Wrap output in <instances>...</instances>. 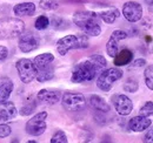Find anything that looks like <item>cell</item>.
<instances>
[{"label": "cell", "instance_id": "cell-1", "mask_svg": "<svg viewBox=\"0 0 153 143\" xmlns=\"http://www.w3.org/2000/svg\"><path fill=\"white\" fill-rule=\"evenodd\" d=\"M107 61L100 54H93L86 60L79 62L72 71L71 81L73 83H82L90 82L100 74L104 69H106Z\"/></svg>", "mask_w": 153, "mask_h": 143}, {"label": "cell", "instance_id": "cell-2", "mask_svg": "<svg viewBox=\"0 0 153 143\" xmlns=\"http://www.w3.org/2000/svg\"><path fill=\"white\" fill-rule=\"evenodd\" d=\"M73 22L86 35L98 36L101 33L100 18L92 11H78L73 14Z\"/></svg>", "mask_w": 153, "mask_h": 143}, {"label": "cell", "instance_id": "cell-3", "mask_svg": "<svg viewBox=\"0 0 153 143\" xmlns=\"http://www.w3.org/2000/svg\"><path fill=\"white\" fill-rule=\"evenodd\" d=\"M90 46L88 35L84 34H70L57 41V52L60 55H66L73 49H84Z\"/></svg>", "mask_w": 153, "mask_h": 143}, {"label": "cell", "instance_id": "cell-4", "mask_svg": "<svg viewBox=\"0 0 153 143\" xmlns=\"http://www.w3.org/2000/svg\"><path fill=\"white\" fill-rule=\"evenodd\" d=\"M25 32V22L18 18L0 19V39H13Z\"/></svg>", "mask_w": 153, "mask_h": 143}, {"label": "cell", "instance_id": "cell-5", "mask_svg": "<svg viewBox=\"0 0 153 143\" xmlns=\"http://www.w3.org/2000/svg\"><path fill=\"white\" fill-rule=\"evenodd\" d=\"M123 75L124 72L118 67L104 69L99 74V77L97 80V87L102 91H110L115 82L123 77Z\"/></svg>", "mask_w": 153, "mask_h": 143}, {"label": "cell", "instance_id": "cell-6", "mask_svg": "<svg viewBox=\"0 0 153 143\" xmlns=\"http://www.w3.org/2000/svg\"><path fill=\"white\" fill-rule=\"evenodd\" d=\"M61 105L68 111H79L86 106V99L81 93L65 91L61 95Z\"/></svg>", "mask_w": 153, "mask_h": 143}, {"label": "cell", "instance_id": "cell-7", "mask_svg": "<svg viewBox=\"0 0 153 143\" xmlns=\"http://www.w3.org/2000/svg\"><path fill=\"white\" fill-rule=\"evenodd\" d=\"M46 119H47V113L46 111H40L36 114L32 119H30L26 123V133L31 136H40L45 133L47 125H46Z\"/></svg>", "mask_w": 153, "mask_h": 143}, {"label": "cell", "instance_id": "cell-8", "mask_svg": "<svg viewBox=\"0 0 153 143\" xmlns=\"http://www.w3.org/2000/svg\"><path fill=\"white\" fill-rule=\"evenodd\" d=\"M16 68L18 71L21 82L24 83H30L36 79L37 75V68L33 63L32 60L30 59H20L16 63Z\"/></svg>", "mask_w": 153, "mask_h": 143}, {"label": "cell", "instance_id": "cell-9", "mask_svg": "<svg viewBox=\"0 0 153 143\" xmlns=\"http://www.w3.org/2000/svg\"><path fill=\"white\" fill-rule=\"evenodd\" d=\"M123 15L128 22H138L143 19V6L137 1H127L123 6Z\"/></svg>", "mask_w": 153, "mask_h": 143}, {"label": "cell", "instance_id": "cell-10", "mask_svg": "<svg viewBox=\"0 0 153 143\" xmlns=\"http://www.w3.org/2000/svg\"><path fill=\"white\" fill-rule=\"evenodd\" d=\"M112 101H113V106L114 109L117 110V113L121 116H127L132 113L133 110V102L132 100L124 95V94H118L114 95L112 97Z\"/></svg>", "mask_w": 153, "mask_h": 143}, {"label": "cell", "instance_id": "cell-11", "mask_svg": "<svg viewBox=\"0 0 153 143\" xmlns=\"http://www.w3.org/2000/svg\"><path fill=\"white\" fill-rule=\"evenodd\" d=\"M19 49L22 53H30L36 51L39 47V39L36 34H33L32 32H27V33H22L19 35V42H18Z\"/></svg>", "mask_w": 153, "mask_h": 143}, {"label": "cell", "instance_id": "cell-12", "mask_svg": "<svg viewBox=\"0 0 153 143\" xmlns=\"http://www.w3.org/2000/svg\"><path fill=\"white\" fill-rule=\"evenodd\" d=\"M18 111L13 102H10L8 100L0 103V122H10L13 121L17 116Z\"/></svg>", "mask_w": 153, "mask_h": 143}, {"label": "cell", "instance_id": "cell-13", "mask_svg": "<svg viewBox=\"0 0 153 143\" xmlns=\"http://www.w3.org/2000/svg\"><path fill=\"white\" fill-rule=\"evenodd\" d=\"M37 99L46 105H56L61 99V91L57 89H41L37 94Z\"/></svg>", "mask_w": 153, "mask_h": 143}, {"label": "cell", "instance_id": "cell-14", "mask_svg": "<svg viewBox=\"0 0 153 143\" xmlns=\"http://www.w3.org/2000/svg\"><path fill=\"white\" fill-rule=\"evenodd\" d=\"M151 125H152V120H150V117L143 116V115L134 116L128 121V128L134 133H141V131L146 130Z\"/></svg>", "mask_w": 153, "mask_h": 143}, {"label": "cell", "instance_id": "cell-15", "mask_svg": "<svg viewBox=\"0 0 153 143\" xmlns=\"http://www.w3.org/2000/svg\"><path fill=\"white\" fill-rule=\"evenodd\" d=\"M113 63L115 67H123V66H127L132 62L133 60V52L128 48H124L113 57Z\"/></svg>", "mask_w": 153, "mask_h": 143}, {"label": "cell", "instance_id": "cell-16", "mask_svg": "<svg viewBox=\"0 0 153 143\" xmlns=\"http://www.w3.org/2000/svg\"><path fill=\"white\" fill-rule=\"evenodd\" d=\"M16 17H31L36 13V5L33 2H21L13 7Z\"/></svg>", "mask_w": 153, "mask_h": 143}, {"label": "cell", "instance_id": "cell-17", "mask_svg": "<svg viewBox=\"0 0 153 143\" xmlns=\"http://www.w3.org/2000/svg\"><path fill=\"white\" fill-rule=\"evenodd\" d=\"M13 82L8 77H1L0 79V103L7 101L12 94L13 90Z\"/></svg>", "mask_w": 153, "mask_h": 143}, {"label": "cell", "instance_id": "cell-18", "mask_svg": "<svg viewBox=\"0 0 153 143\" xmlns=\"http://www.w3.org/2000/svg\"><path fill=\"white\" fill-rule=\"evenodd\" d=\"M88 101H90V106L93 109H96L97 111L108 113L111 110V106L105 101V99H102L99 95H91Z\"/></svg>", "mask_w": 153, "mask_h": 143}, {"label": "cell", "instance_id": "cell-19", "mask_svg": "<svg viewBox=\"0 0 153 143\" xmlns=\"http://www.w3.org/2000/svg\"><path fill=\"white\" fill-rule=\"evenodd\" d=\"M97 14L100 18V20H102L106 24H113L115 20L120 17V12L117 7H108L106 10L100 11Z\"/></svg>", "mask_w": 153, "mask_h": 143}, {"label": "cell", "instance_id": "cell-20", "mask_svg": "<svg viewBox=\"0 0 153 143\" xmlns=\"http://www.w3.org/2000/svg\"><path fill=\"white\" fill-rule=\"evenodd\" d=\"M54 61V55L52 53H42L40 55H37L33 60V63L36 66L37 69L41 68H46L48 66L52 65V62Z\"/></svg>", "mask_w": 153, "mask_h": 143}, {"label": "cell", "instance_id": "cell-21", "mask_svg": "<svg viewBox=\"0 0 153 143\" xmlns=\"http://www.w3.org/2000/svg\"><path fill=\"white\" fill-rule=\"evenodd\" d=\"M54 77V67L51 65L46 68H41V69H37V75L36 79L38 82H46L50 81Z\"/></svg>", "mask_w": 153, "mask_h": 143}, {"label": "cell", "instance_id": "cell-22", "mask_svg": "<svg viewBox=\"0 0 153 143\" xmlns=\"http://www.w3.org/2000/svg\"><path fill=\"white\" fill-rule=\"evenodd\" d=\"M118 43H119V41L114 39L113 36H111L106 43V52L111 57H114L119 52V45Z\"/></svg>", "mask_w": 153, "mask_h": 143}, {"label": "cell", "instance_id": "cell-23", "mask_svg": "<svg viewBox=\"0 0 153 143\" xmlns=\"http://www.w3.org/2000/svg\"><path fill=\"white\" fill-rule=\"evenodd\" d=\"M144 80L145 85L150 90H153V65H150L145 68L144 72Z\"/></svg>", "mask_w": 153, "mask_h": 143}, {"label": "cell", "instance_id": "cell-24", "mask_svg": "<svg viewBox=\"0 0 153 143\" xmlns=\"http://www.w3.org/2000/svg\"><path fill=\"white\" fill-rule=\"evenodd\" d=\"M39 7L44 11H54L59 7V2L57 0H40Z\"/></svg>", "mask_w": 153, "mask_h": 143}, {"label": "cell", "instance_id": "cell-25", "mask_svg": "<svg viewBox=\"0 0 153 143\" xmlns=\"http://www.w3.org/2000/svg\"><path fill=\"white\" fill-rule=\"evenodd\" d=\"M139 88V83L138 80L135 77H128L126 80V82L124 83V90L128 91V93H135Z\"/></svg>", "mask_w": 153, "mask_h": 143}, {"label": "cell", "instance_id": "cell-26", "mask_svg": "<svg viewBox=\"0 0 153 143\" xmlns=\"http://www.w3.org/2000/svg\"><path fill=\"white\" fill-rule=\"evenodd\" d=\"M48 26H50V19L47 18L46 15H40V17H38L37 20H36V22H34V27L38 31H44Z\"/></svg>", "mask_w": 153, "mask_h": 143}, {"label": "cell", "instance_id": "cell-27", "mask_svg": "<svg viewBox=\"0 0 153 143\" xmlns=\"http://www.w3.org/2000/svg\"><path fill=\"white\" fill-rule=\"evenodd\" d=\"M37 107V103H36V101H30L28 103H26V105H24L21 109H20V115H22V116H28V115H31L33 111H34V109Z\"/></svg>", "mask_w": 153, "mask_h": 143}, {"label": "cell", "instance_id": "cell-28", "mask_svg": "<svg viewBox=\"0 0 153 143\" xmlns=\"http://www.w3.org/2000/svg\"><path fill=\"white\" fill-rule=\"evenodd\" d=\"M67 136L62 130H58L54 133V135L51 139V143H67Z\"/></svg>", "mask_w": 153, "mask_h": 143}, {"label": "cell", "instance_id": "cell-29", "mask_svg": "<svg viewBox=\"0 0 153 143\" xmlns=\"http://www.w3.org/2000/svg\"><path fill=\"white\" fill-rule=\"evenodd\" d=\"M139 115H143V116H152L153 115V102L151 101H147L143 107L139 109Z\"/></svg>", "mask_w": 153, "mask_h": 143}, {"label": "cell", "instance_id": "cell-30", "mask_svg": "<svg viewBox=\"0 0 153 143\" xmlns=\"http://www.w3.org/2000/svg\"><path fill=\"white\" fill-rule=\"evenodd\" d=\"M52 26L54 27V29H64L67 27V21L60 17H54L52 19Z\"/></svg>", "mask_w": 153, "mask_h": 143}, {"label": "cell", "instance_id": "cell-31", "mask_svg": "<svg viewBox=\"0 0 153 143\" xmlns=\"http://www.w3.org/2000/svg\"><path fill=\"white\" fill-rule=\"evenodd\" d=\"M11 133H12V129L8 125H6L4 122L0 125V139H5V137L10 136Z\"/></svg>", "mask_w": 153, "mask_h": 143}, {"label": "cell", "instance_id": "cell-32", "mask_svg": "<svg viewBox=\"0 0 153 143\" xmlns=\"http://www.w3.org/2000/svg\"><path fill=\"white\" fill-rule=\"evenodd\" d=\"M111 36H113V38H114V39H117L118 41H121V40L127 39L128 34H127L125 31H121V29H115L114 32H112Z\"/></svg>", "mask_w": 153, "mask_h": 143}, {"label": "cell", "instance_id": "cell-33", "mask_svg": "<svg viewBox=\"0 0 153 143\" xmlns=\"http://www.w3.org/2000/svg\"><path fill=\"white\" fill-rule=\"evenodd\" d=\"M143 142L145 143H153V127H149L147 131L145 133L144 137H143Z\"/></svg>", "mask_w": 153, "mask_h": 143}, {"label": "cell", "instance_id": "cell-34", "mask_svg": "<svg viewBox=\"0 0 153 143\" xmlns=\"http://www.w3.org/2000/svg\"><path fill=\"white\" fill-rule=\"evenodd\" d=\"M146 66V60L145 59H137L134 60L133 62H131V66H130V69H135V68H141Z\"/></svg>", "mask_w": 153, "mask_h": 143}, {"label": "cell", "instance_id": "cell-35", "mask_svg": "<svg viewBox=\"0 0 153 143\" xmlns=\"http://www.w3.org/2000/svg\"><path fill=\"white\" fill-rule=\"evenodd\" d=\"M8 56V49L5 46H0V62H4Z\"/></svg>", "mask_w": 153, "mask_h": 143}, {"label": "cell", "instance_id": "cell-36", "mask_svg": "<svg viewBox=\"0 0 153 143\" xmlns=\"http://www.w3.org/2000/svg\"><path fill=\"white\" fill-rule=\"evenodd\" d=\"M145 2L147 4V6H149V11L153 13V0H145Z\"/></svg>", "mask_w": 153, "mask_h": 143}]
</instances>
